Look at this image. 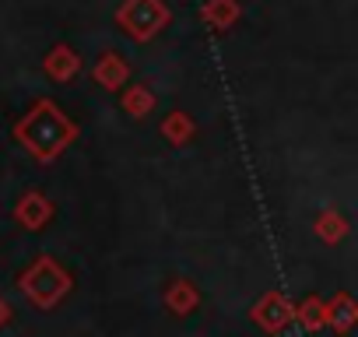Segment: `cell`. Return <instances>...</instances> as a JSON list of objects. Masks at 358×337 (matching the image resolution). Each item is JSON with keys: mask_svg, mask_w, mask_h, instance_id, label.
I'll list each match as a JSON object with an SVG mask.
<instances>
[{"mask_svg": "<svg viewBox=\"0 0 358 337\" xmlns=\"http://www.w3.org/2000/svg\"><path fill=\"white\" fill-rule=\"evenodd\" d=\"M355 313H358V309H355L348 299H341V302H337V309H334V327H341V330H344V327L355 320Z\"/></svg>", "mask_w": 358, "mask_h": 337, "instance_id": "cell-1", "label": "cell"}]
</instances>
